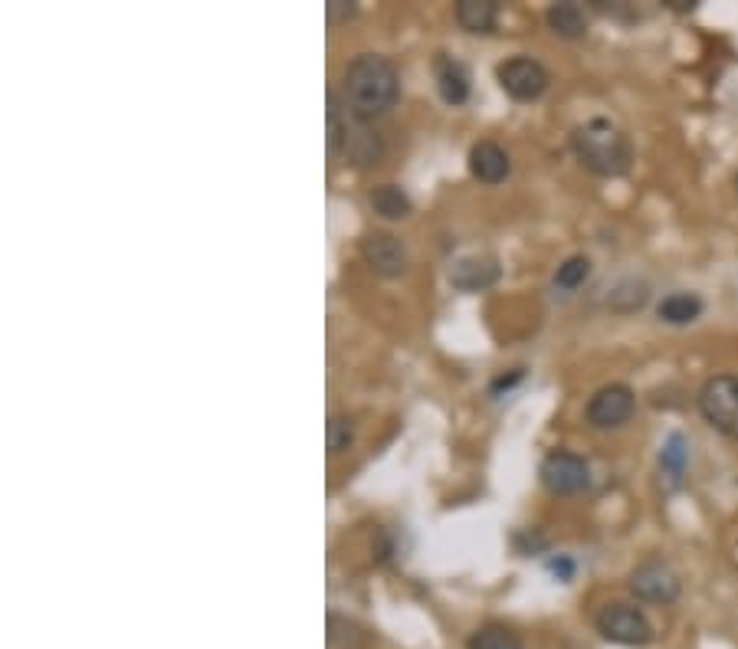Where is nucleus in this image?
<instances>
[{
  "label": "nucleus",
  "instance_id": "obj_1",
  "mask_svg": "<svg viewBox=\"0 0 738 649\" xmlns=\"http://www.w3.org/2000/svg\"><path fill=\"white\" fill-rule=\"evenodd\" d=\"M401 96V73L388 57L378 53H361L348 63L345 83H341V102L345 112L354 122H372L395 109Z\"/></svg>",
  "mask_w": 738,
  "mask_h": 649
},
{
  "label": "nucleus",
  "instance_id": "obj_2",
  "mask_svg": "<svg viewBox=\"0 0 738 649\" xmlns=\"http://www.w3.org/2000/svg\"><path fill=\"white\" fill-rule=\"evenodd\" d=\"M572 148L578 161L598 177H621L634 164L630 138L608 118H591L572 135Z\"/></svg>",
  "mask_w": 738,
  "mask_h": 649
},
{
  "label": "nucleus",
  "instance_id": "obj_3",
  "mask_svg": "<svg viewBox=\"0 0 738 649\" xmlns=\"http://www.w3.org/2000/svg\"><path fill=\"white\" fill-rule=\"evenodd\" d=\"M699 413L722 437L738 440V374H715L699 387Z\"/></svg>",
  "mask_w": 738,
  "mask_h": 649
},
{
  "label": "nucleus",
  "instance_id": "obj_4",
  "mask_svg": "<svg viewBox=\"0 0 738 649\" xmlns=\"http://www.w3.org/2000/svg\"><path fill=\"white\" fill-rule=\"evenodd\" d=\"M595 626L614 646L637 649V646H650L656 639V629H653L650 616L640 607H634V603H608V607H601V613L595 616Z\"/></svg>",
  "mask_w": 738,
  "mask_h": 649
},
{
  "label": "nucleus",
  "instance_id": "obj_5",
  "mask_svg": "<svg viewBox=\"0 0 738 649\" xmlns=\"http://www.w3.org/2000/svg\"><path fill=\"white\" fill-rule=\"evenodd\" d=\"M630 594L643 603H676L679 594H683V581L679 574L663 561V558H647L643 564H637L630 571V581H627Z\"/></svg>",
  "mask_w": 738,
  "mask_h": 649
},
{
  "label": "nucleus",
  "instance_id": "obj_6",
  "mask_svg": "<svg viewBox=\"0 0 738 649\" xmlns=\"http://www.w3.org/2000/svg\"><path fill=\"white\" fill-rule=\"evenodd\" d=\"M538 476H541V486L551 492V496H575L581 489H588L591 483V466L585 457L578 453H568V450H555L548 453L538 466Z\"/></svg>",
  "mask_w": 738,
  "mask_h": 649
},
{
  "label": "nucleus",
  "instance_id": "obj_7",
  "mask_svg": "<svg viewBox=\"0 0 738 649\" xmlns=\"http://www.w3.org/2000/svg\"><path fill=\"white\" fill-rule=\"evenodd\" d=\"M496 79H499L502 92L509 99H515V102H535V99H541L548 92V83H551L548 70L538 60H531V57H512V60L499 63Z\"/></svg>",
  "mask_w": 738,
  "mask_h": 649
},
{
  "label": "nucleus",
  "instance_id": "obj_8",
  "mask_svg": "<svg viewBox=\"0 0 738 649\" xmlns=\"http://www.w3.org/2000/svg\"><path fill=\"white\" fill-rule=\"evenodd\" d=\"M637 410V394L627 384H604L585 407V416L595 429H617Z\"/></svg>",
  "mask_w": 738,
  "mask_h": 649
},
{
  "label": "nucleus",
  "instance_id": "obj_9",
  "mask_svg": "<svg viewBox=\"0 0 738 649\" xmlns=\"http://www.w3.org/2000/svg\"><path fill=\"white\" fill-rule=\"evenodd\" d=\"M361 253H364V263L372 266L378 276L398 279V276L408 273V250H404V244L395 234H372V237H364Z\"/></svg>",
  "mask_w": 738,
  "mask_h": 649
},
{
  "label": "nucleus",
  "instance_id": "obj_10",
  "mask_svg": "<svg viewBox=\"0 0 738 649\" xmlns=\"http://www.w3.org/2000/svg\"><path fill=\"white\" fill-rule=\"evenodd\" d=\"M512 171V161H509V151L496 141H476L470 148V174L486 184V187H496L509 177Z\"/></svg>",
  "mask_w": 738,
  "mask_h": 649
},
{
  "label": "nucleus",
  "instance_id": "obj_11",
  "mask_svg": "<svg viewBox=\"0 0 738 649\" xmlns=\"http://www.w3.org/2000/svg\"><path fill=\"white\" fill-rule=\"evenodd\" d=\"M502 276L499 263L492 257H466L453 266L450 273V283L460 289V292H483L489 286H496Z\"/></svg>",
  "mask_w": 738,
  "mask_h": 649
},
{
  "label": "nucleus",
  "instance_id": "obj_12",
  "mask_svg": "<svg viewBox=\"0 0 738 649\" xmlns=\"http://www.w3.org/2000/svg\"><path fill=\"white\" fill-rule=\"evenodd\" d=\"M434 73H437V92H440V99L447 105L456 109V105H463L470 99V89L473 86H470V73H466V66L460 60L440 53L437 63H434Z\"/></svg>",
  "mask_w": 738,
  "mask_h": 649
},
{
  "label": "nucleus",
  "instance_id": "obj_13",
  "mask_svg": "<svg viewBox=\"0 0 738 649\" xmlns=\"http://www.w3.org/2000/svg\"><path fill=\"white\" fill-rule=\"evenodd\" d=\"M453 14L466 34H492L499 21V4L496 0H456Z\"/></svg>",
  "mask_w": 738,
  "mask_h": 649
},
{
  "label": "nucleus",
  "instance_id": "obj_14",
  "mask_svg": "<svg viewBox=\"0 0 738 649\" xmlns=\"http://www.w3.org/2000/svg\"><path fill=\"white\" fill-rule=\"evenodd\" d=\"M367 203H372V210L378 216H385V221H404V216H411V210H414V200L398 184H378L372 194H367Z\"/></svg>",
  "mask_w": 738,
  "mask_h": 649
},
{
  "label": "nucleus",
  "instance_id": "obj_15",
  "mask_svg": "<svg viewBox=\"0 0 738 649\" xmlns=\"http://www.w3.org/2000/svg\"><path fill=\"white\" fill-rule=\"evenodd\" d=\"M702 299L696 296V292H673V296H666L660 305H656V319L663 322V325H676V328H683V325H692L699 315H702Z\"/></svg>",
  "mask_w": 738,
  "mask_h": 649
},
{
  "label": "nucleus",
  "instance_id": "obj_16",
  "mask_svg": "<svg viewBox=\"0 0 738 649\" xmlns=\"http://www.w3.org/2000/svg\"><path fill=\"white\" fill-rule=\"evenodd\" d=\"M345 154L354 161V164H361V167H367V164H378L381 158H385V141H381V135L378 132H367V128H345Z\"/></svg>",
  "mask_w": 738,
  "mask_h": 649
},
{
  "label": "nucleus",
  "instance_id": "obj_17",
  "mask_svg": "<svg viewBox=\"0 0 738 649\" xmlns=\"http://www.w3.org/2000/svg\"><path fill=\"white\" fill-rule=\"evenodd\" d=\"M545 21L551 34H559L562 40H581L588 34V14L578 4H551Z\"/></svg>",
  "mask_w": 738,
  "mask_h": 649
},
{
  "label": "nucleus",
  "instance_id": "obj_18",
  "mask_svg": "<svg viewBox=\"0 0 738 649\" xmlns=\"http://www.w3.org/2000/svg\"><path fill=\"white\" fill-rule=\"evenodd\" d=\"M686 466H689V444L683 433H670L666 444L660 447V473L670 486H679Z\"/></svg>",
  "mask_w": 738,
  "mask_h": 649
},
{
  "label": "nucleus",
  "instance_id": "obj_19",
  "mask_svg": "<svg viewBox=\"0 0 738 649\" xmlns=\"http://www.w3.org/2000/svg\"><path fill=\"white\" fill-rule=\"evenodd\" d=\"M466 649H525V642L509 626L489 623V626H479L476 633H470Z\"/></svg>",
  "mask_w": 738,
  "mask_h": 649
},
{
  "label": "nucleus",
  "instance_id": "obj_20",
  "mask_svg": "<svg viewBox=\"0 0 738 649\" xmlns=\"http://www.w3.org/2000/svg\"><path fill=\"white\" fill-rule=\"evenodd\" d=\"M328 639H332L335 646L358 649V646H364L372 636H367V629L358 626L354 620H348V616H341V613H328Z\"/></svg>",
  "mask_w": 738,
  "mask_h": 649
},
{
  "label": "nucleus",
  "instance_id": "obj_21",
  "mask_svg": "<svg viewBox=\"0 0 738 649\" xmlns=\"http://www.w3.org/2000/svg\"><path fill=\"white\" fill-rule=\"evenodd\" d=\"M588 276H591V260L578 253V257H568V260L559 266L555 286L565 289V292H575V289H581V286L588 283Z\"/></svg>",
  "mask_w": 738,
  "mask_h": 649
},
{
  "label": "nucleus",
  "instance_id": "obj_22",
  "mask_svg": "<svg viewBox=\"0 0 738 649\" xmlns=\"http://www.w3.org/2000/svg\"><path fill=\"white\" fill-rule=\"evenodd\" d=\"M325 440H328V453H332V457L348 453V450H351V444H354V423H351V416L335 413V416L328 420Z\"/></svg>",
  "mask_w": 738,
  "mask_h": 649
},
{
  "label": "nucleus",
  "instance_id": "obj_23",
  "mask_svg": "<svg viewBox=\"0 0 738 649\" xmlns=\"http://www.w3.org/2000/svg\"><path fill=\"white\" fill-rule=\"evenodd\" d=\"M545 567H548V574H551V577L562 581V584L575 581V571H578V564H575L568 554H551V558L545 561Z\"/></svg>",
  "mask_w": 738,
  "mask_h": 649
},
{
  "label": "nucleus",
  "instance_id": "obj_24",
  "mask_svg": "<svg viewBox=\"0 0 738 649\" xmlns=\"http://www.w3.org/2000/svg\"><path fill=\"white\" fill-rule=\"evenodd\" d=\"M522 380H525V367H512L509 374H502V377L492 380L489 394H492V397H502V394H509V390H512L515 384H522Z\"/></svg>",
  "mask_w": 738,
  "mask_h": 649
},
{
  "label": "nucleus",
  "instance_id": "obj_25",
  "mask_svg": "<svg viewBox=\"0 0 738 649\" xmlns=\"http://www.w3.org/2000/svg\"><path fill=\"white\" fill-rule=\"evenodd\" d=\"M354 14V4L351 0H328V21L338 24V21H348Z\"/></svg>",
  "mask_w": 738,
  "mask_h": 649
},
{
  "label": "nucleus",
  "instance_id": "obj_26",
  "mask_svg": "<svg viewBox=\"0 0 738 649\" xmlns=\"http://www.w3.org/2000/svg\"><path fill=\"white\" fill-rule=\"evenodd\" d=\"M663 4H666L670 11H679V14H689V11H696V0H663Z\"/></svg>",
  "mask_w": 738,
  "mask_h": 649
},
{
  "label": "nucleus",
  "instance_id": "obj_27",
  "mask_svg": "<svg viewBox=\"0 0 738 649\" xmlns=\"http://www.w3.org/2000/svg\"><path fill=\"white\" fill-rule=\"evenodd\" d=\"M735 190H738V174H735Z\"/></svg>",
  "mask_w": 738,
  "mask_h": 649
}]
</instances>
